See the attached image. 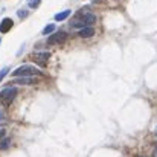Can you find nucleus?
Wrapping results in <instances>:
<instances>
[{
  "instance_id": "nucleus-7",
  "label": "nucleus",
  "mask_w": 157,
  "mask_h": 157,
  "mask_svg": "<svg viewBox=\"0 0 157 157\" xmlns=\"http://www.w3.org/2000/svg\"><path fill=\"white\" fill-rule=\"evenodd\" d=\"M78 35L82 37V38H90L92 35H95V29H93L92 26H84V28L78 32Z\"/></svg>"
},
{
  "instance_id": "nucleus-11",
  "label": "nucleus",
  "mask_w": 157,
  "mask_h": 157,
  "mask_svg": "<svg viewBox=\"0 0 157 157\" xmlns=\"http://www.w3.org/2000/svg\"><path fill=\"white\" fill-rule=\"evenodd\" d=\"M9 144H11V140H9V139H5L3 142H0V148H2V150H6V148L9 147Z\"/></svg>"
},
{
  "instance_id": "nucleus-3",
  "label": "nucleus",
  "mask_w": 157,
  "mask_h": 157,
  "mask_svg": "<svg viewBox=\"0 0 157 157\" xmlns=\"http://www.w3.org/2000/svg\"><path fill=\"white\" fill-rule=\"evenodd\" d=\"M17 92H18L17 87H8V89L2 90V92H0V102L3 105H9L12 102V99L15 98Z\"/></svg>"
},
{
  "instance_id": "nucleus-10",
  "label": "nucleus",
  "mask_w": 157,
  "mask_h": 157,
  "mask_svg": "<svg viewBox=\"0 0 157 157\" xmlns=\"http://www.w3.org/2000/svg\"><path fill=\"white\" fill-rule=\"evenodd\" d=\"M55 31V25H48L44 29H43V35H48V34H52Z\"/></svg>"
},
{
  "instance_id": "nucleus-8",
  "label": "nucleus",
  "mask_w": 157,
  "mask_h": 157,
  "mask_svg": "<svg viewBox=\"0 0 157 157\" xmlns=\"http://www.w3.org/2000/svg\"><path fill=\"white\" fill-rule=\"evenodd\" d=\"M14 84H25V86H31V84H37L35 79L29 78V76H17V79L14 81Z\"/></svg>"
},
{
  "instance_id": "nucleus-2",
  "label": "nucleus",
  "mask_w": 157,
  "mask_h": 157,
  "mask_svg": "<svg viewBox=\"0 0 157 157\" xmlns=\"http://www.w3.org/2000/svg\"><path fill=\"white\" fill-rule=\"evenodd\" d=\"M38 73H40V70H38L37 67L28 66V64L20 66V67H17L14 72H11V75H14V76H32V75H38Z\"/></svg>"
},
{
  "instance_id": "nucleus-16",
  "label": "nucleus",
  "mask_w": 157,
  "mask_h": 157,
  "mask_svg": "<svg viewBox=\"0 0 157 157\" xmlns=\"http://www.w3.org/2000/svg\"><path fill=\"white\" fill-rule=\"evenodd\" d=\"M156 157H157V150H156Z\"/></svg>"
},
{
  "instance_id": "nucleus-5",
  "label": "nucleus",
  "mask_w": 157,
  "mask_h": 157,
  "mask_svg": "<svg viewBox=\"0 0 157 157\" xmlns=\"http://www.w3.org/2000/svg\"><path fill=\"white\" fill-rule=\"evenodd\" d=\"M66 40H67V34L64 31H58L48 38V43L49 44H63Z\"/></svg>"
},
{
  "instance_id": "nucleus-15",
  "label": "nucleus",
  "mask_w": 157,
  "mask_h": 157,
  "mask_svg": "<svg viewBox=\"0 0 157 157\" xmlns=\"http://www.w3.org/2000/svg\"><path fill=\"white\" fill-rule=\"evenodd\" d=\"M2 137H5V130L0 128V139H2Z\"/></svg>"
},
{
  "instance_id": "nucleus-6",
  "label": "nucleus",
  "mask_w": 157,
  "mask_h": 157,
  "mask_svg": "<svg viewBox=\"0 0 157 157\" xmlns=\"http://www.w3.org/2000/svg\"><path fill=\"white\" fill-rule=\"evenodd\" d=\"M12 26H14V21H12L11 18L6 17V18H3L2 23H0V32H2V34H6L8 31H11Z\"/></svg>"
},
{
  "instance_id": "nucleus-1",
  "label": "nucleus",
  "mask_w": 157,
  "mask_h": 157,
  "mask_svg": "<svg viewBox=\"0 0 157 157\" xmlns=\"http://www.w3.org/2000/svg\"><path fill=\"white\" fill-rule=\"evenodd\" d=\"M96 21V15H93V14H90V12H87V9H79L78 11V14L73 17V20H72V26L73 28H84V26H89V25H93Z\"/></svg>"
},
{
  "instance_id": "nucleus-14",
  "label": "nucleus",
  "mask_w": 157,
  "mask_h": 157,
  "mask_svg": "<svg viewBox=\"0 0 157 157\" xmlns=\"http://www.w3.org/2000/svg\"><path fill=\"white\" fill-rule=\"evenodd\" d=\"M40 2H41V0H29V6H31V8H37V6L40 5Z\"/></svg>"
},
{
  "instance_id": "nucleus-4",
  "label": "nucleus",
  "mask_w": 157,
  "mask_h": 157,
  "mask_svg": "<svg viewBox=\"0 0 157 157\" xmlns=\"http://www.w3.org/2000/svg\"><path fill=\"white\" fill-rule=\"evenodd\" d=\"M49 58H51V53L49 52H34V53H31V59H32L35 64H38L40 67H46Z\"/></svg>"
},
{
  "instance_id": "nucleus-13",
  "label": "nucleus",
  "mask_w": 157,
  "mask_h": 157,
  "mask_svg": "<svg viewBox=\"0 0 157 157\" xmlns=\"http://www.w3.org/2000/svg\"><path fill=\"white\" fill-rule=\"evenodd\" d=\"M17 14H18L20 18H26V17H28V11H26V9H20Z\"/></svg>"
},
{
  "instance_id": "nucleus-9",
  "label": "nucleus",
  "mask_w": 157,
  "mask_h": 157,
  "mask_svg": "<svg viewBox=\"0 0 157 157\" xmlns=\"http://www.w3.org/2000/svg\"><path fill=\"white\" fill-rule=\"evenodd\" d=\"M70 12H72V11H69V9H66V11H63V12H58V14H55V20H56V21H63V20H66V18L70 15Z\"/></svg>"
},
{
  "instance_id": "nucleus-12",
  "label": "nucleus",
  "mask_w": 157,
  "mask_h": 157,
  "mask_svg": "<svg viewBox=\"0 0 157 157\" xmlns=\"http://www.w3.org/2000/svg\"><path fill=\"white\" fill-rule=\"evenodd\" d=\"M8 72H9V67H3V69L0 70V81H2V79H3L6 75H8Z\"/></svg>"
}]
</instances>
